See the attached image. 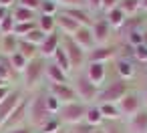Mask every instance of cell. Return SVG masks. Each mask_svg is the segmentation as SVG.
Masks as SVG:
<instances>
[{
  "mask_svg": "<svg viewBox=\"0 0 147 133\" xmlns=\"http://www.w3.org/2000/svg\"><path fill=\"white\" fill-rule=\"evenodd\" d=\"M10 12H12V16H14V20H16V22H34V20L38 18V12L28 10V8L18 6V4H16Z\"/></svg>",
  "mask_w": 147,
  "mask_h": 133,
  "instance_id": "cell-23",
  "label": "cell"
},
{
  "mask_svg": "<svg viewBox=\"0 0 147 133\" xmlns=\"http://www.w3.org/2000/svg\"><path fill=\"white\" fill-rule=\"evenodd\" d=\"M47 89L45 87H40V89H36L34 93H30L28 95V113H26V123L32 127V129H40L51 117H53V113L47 109Z\"/></svg>",
  "mask_w": 147,
  "mask_h": 133,
  "instance_id": "cell-1",
  "label": "cell"
},
{
  "mask_svg": "<svg viewBox=\"0 0 147 133\" xmlns=\"http://www.w3.org/2000/svg\"><path fill=\"white\" fill-rule=\"evenodd\" d=\"M117 4H119V0H101V14L111 10V8H115Z\"/></svg>",
  "mask_w": 147,
  "mask_h": 133,
  "instance_id": "cell-44",
  "label": "cell"
},
{
  "mask_svg": "<svg viewBox=\"0 0 147 133\" xmlns=\"http://www.w3.org/2000/svg\"><path fill=\"white\" fill-rule=\"evenodd\" d=\"M4 85H6V83H4V81H2V79H0V87H4Z\"/></svg>",
  "mask_w": 147,
  "mask_h": 133,
  "instance_id": "cell-50",
  "label": "cell"
},
{
  "mask_svg": "<svg viewBox=\"0 0 147 133\" xmlns=\"http://www.w3.org/2000/svg\"><path fill=\"white\" fill-rule=\"evenodd\" d=\"M131 91V83L119 79V77H111L107 79L101 87H99V95H97V103H119L127 93Z\"/></svg>",
  "mask_w": 147,
  "mask_h": 133,
  "instance_id": "cell-3",
  "label": "cell"
},
{
  "mask_svg": "<svg viewBox=\"0 0 147 133\" xmlns=\"http://www.w3.org/2000/svg\"><path fill=\"white\" fill-rule=\"evenodd\" d=\"M69 77L61 67H57L53 61H47V69H45V85H59V83H69Z\"/></svg>",
  "mask_w": 147,
  "mask_h": 133,
  "instance_id": "cell-18",
  "label": "cell"
},
{
  "mask_svg": "<svg viewBox=\"0 0 147 133\" xmlns=\"http://www.w3.org/2000/svg\"><path fill=\"white\" fill-rule=\"evenodd\" d=\"M63 49H65V53H67V57H69V63H71V71L75 73V71H81L85 65H87V53L71 38V36H63Z\"/></svg>",
  "mask_w": 147,
  "mask_h": 133,
  "instance_id": "cell-7",
  "label": "cell"
},
{
  "mask_svg": "<svg viewBox=\"0 0 147 133\" xmlns=\"http://www.w3.org/2000/svg\"><path fill=\"white\" fill-rule=\"evenodd\" d=\"M45 36H47V34H45V32L36 26V28H32V30H30V32L22 38V41H28V43H32V45H36V47H40V43L45 41Z\"/></svg>",
  "mask_w": 147,
  "mask_h": 133,
  "instance_id": "cell-37",
  "label": "cell"
},
{
  "mask_svg": "<svg viewBox=\"0 0 147 133\" xmlns=\"http://www.w3.org/2000/svg\"><path fill=\"white\" fill-rule=\"evenodd\" d=\"M97 133H101V127H99V131H97Z\"/></svg>",
  "mask_w": 147,
  "mask_h": 133,
  "instance_id": "cell-52",
  "label": "cell"
},
{
  "mask_svg": "<svg viewBox=\"0 0 147 133\" xmlns=\"http://www.w3.org/2000/svg\"><path fill=\"white\" fill-rule=\"evenodd\" d=\"M45 69H47V59L36 57V59L28 61V65L20 73V89L26 95H30L36 89L45 87Z\"/></svg>",
  "mask_w": 147,
  "mask_h": 133,
  "instance_id": "cell-2",
  "label": "cell"
},
{
  "mask_svg": "<svg viewBox=\"0 0 147 133\" xmlns=\"http://www.w3.org/2000/svg\"><path fill=\"white\" fill-rule=\"evenodd\" d=\"M12 87H14V85H4V87H0V103L6 99V95L12 91Z\"/></svg>",
  "mask_w": 147,
  "mask_h": 133,
  "instance_id": "cell-45",
  "label": "cell"
},
{
  "mask_svg": "<svg viewBox=\"0 0 147 133\" xmlns=\"http://www.w3.org/2000/svg\"><path fill=\"white\" fill-rule=\"evenodd\" d=\"M0 36H2V34H0Z\"/></svg>",
  "mask_w": 147,
  "mask_h": 133,
  "instance_id": "cell-53",
  "label": "cell"
},
{
  "mask_svg": "<svg viewBox=\"0 0 147 133\" xmlns=\"http://www.w3.org/2000/svg\"><path fill=\"white\" fill-rule=\"evenodd\" d=\"M91 32H93V38H95V45L101 47V45H111L113 43V34L115 30L109 26V22L103 18V14H97L93 24H91Z\"/></svg>",
  "mask_w": 147,
  "mask_h": 133,
  "instance_id": "cell-9",
  "label": "cell"
},
{
  "mask_svg": "<svg viewBox=\"0 0 147 133\" xmlns=\"http://www.w3.org/2000/svg\"><path fill=\"white\" fill-rule=\"evenodd\" d=\"M51 61L57 65V67H61L67 75H71L73 71H71V63H69V57H67V53H65V49H63V45L55 51V55L51 57Z\"/></svg>",
  "mask_w": 147,
  "mask_h": 133,
  "instance_id": "cell-26",
  "label": "cell"
},
{
  "mask_svg": "<svg viewBox=\"0 0 147 133\" xmlns=\"http://www.w3.org/2000/svg\"><path fill=\"white\" fill-rule=\"evenodd\" d=\"M103 18L109 22V26L117 32V30H121L123 26H125V22H127V16L123 14V10L119 8V6H115V8H111V10H107V12H103Z\"/></svg>",
  "mask_w": 147,
  "mask_h": 133,
  "instance_id": "cell-20",
  "label": "cell"
},
{
  "mask_svg": "<svg viewBox=\"0 0 147 133\" xmlns=\"http://www.w3.org/2000/svg\"><path fill=\"white\" fill-rule=\"evenodd\" d=\"M145 28H147V18H145Z\"/></svg>",
  "mask_w": 147,
  "mask_h": 133,
  "instance_id": "cell-51",
  "label": "cell"
},
{
  "mask_svg": "<svg viewBox=\"0 0 147 133\" xmlns=\"http://www.w3.org/2000/svg\"><path fill=\"white\" fill-rule=\"evenodd\" d=\"M101 133H127L123 121H107L101 125Z\"/></svg>",
  "mask_w": 147,
  "mask_h": 133,
  "instance_id": "cell-35",
  "label": "cell"
},
{
  "mask_svg": "<svg viewBox=\"0 0 147 133\" xmlns=\"http://www.w3.org/2000/svg\"><path fill=\"white\" fill-rule=\"evenodd\" d=\"M26 113H28V95L18 103V107L12 111V115L6 119V123L2 125V129H0V133L2 131H8V129H14L18 125H24L26 123Z\"/></svg>",
  "mask_w": 147,
  "mask_h": 133,
  "instance_id": "cell-12",
  "label": "cell"
},
{
  "mask_svg": "<svg viewBox=\"0 0 147 133\" xmlns=\"http://www.w3.org/2000/svg\"><path fill=\"white\" fill-rule=\"evenodd\" d=\"M117 109H119V113H121V119L127 121L129 117H133L135 113H139L141 109H145V107H143V95H141L139 91L131 89V91L117 103Z\"/></svg>",
  "mask_w": 147,
  "mask_h": 133,
  "instance_id": "cell-6",
  "label": "cell"
},
{
  "mask_svg": "<svg viewBox=\"0 0 147 133\" xmlns=\"http://www.w3.org/2000/svg\"><path fill=\"white\" fill-rule=\"evenodd\" d=\"M69 83H71V87L75 89V95H77V99H79V101H83V103H87V105L97 103L99 87H97V85H93V83L87 79V75H85V71H83V69H81V71L71 73Z\"/></svg>",
  "mask_w": 147,
  "mask_h": 133,
  "instance_id": "cell-4",
  "label": "cell"
},
{
  "mask_svg": "<svg viewBox=\"0 0 147 133\" xmlns=\"http://www.w3.org/2000/svg\"><path fill=\"white\" fill-rule=\"evenodd\" d=\"M61 133H63V131H61Z\"/></svg>",
  "mask_w": 147,
  "mask_h": 133,
  "instance_id": "cell-55",
  "label": "cell"
},
{
  "mask_svg": "<svg viewBox=\"0 0 147 133\" xmlns=\"http://www.w3.org/2000/svg\"><path fill=\"white\" fill-rule=\"evenodd\" d=\"M55 20H57V30L63 34V36H73L77 30H79V22H75L65 10H61L57 16H55Z\"/></svg>",
  "mask_w": 147,
  "mask_h": 133,
  "instance_id": "cell-17",
  "label": "cell"
},
{
  "mask_svg": "<svg viewBox=\"0 0 147 133\" xmlns=\"http://www.w3.org/2000/svg\"><path fill=\"white\" fill-rule=\"evenodd\" d=\"M85 8L95 16L101 14V0H85Z\"/></svg>",
  "mask_w": 147,
  "mask_h": 133,
  "instance_id": "cell-41",
  "label": "cell"
},
{
  "mask_svg": "<svg viewBox=\"0 0 147 133\" xmlns=\"http://www.w3.org/2000/svg\"><path fill=\"white\" fill-rule=\"evenodd\" d=\"M63 131V123L59 121V117L57 115H53L40 129H38V133H61Z\"/></svg>",
  "mask_w": 147,
  "mask_h": 133,
  "instance_id": "cell-33",
  "label": "cell"
},
{
  "mask_svg": "<svg viewBox=\"0 0 147 133\" xmlns=\"http://www.w3.org/2000/svg\"><path fill=\"white\" fill-rule=\"evenodd\" d=\"M139 4H141V12L147 14V0H139Z\"/></svg>",
  "mask_w": 147,
  "mask_h": 133,
  "instance_id": "cell-47",
  "label": "cell"
},
{
  "mask_svg": "<svg viewBox=\"0 0 147 133\" xmlns=\"http://www.w3.org/2000/svg\"><path fill=\"white\" fill-rule=\"evenodd\" d=\"M61 43H63V34H61L59 30H55V32L47 34V36H45V41H42V43H40V47H38V57H42V59L51 61V57H53V55H55V51L61 47Z\"/></svg>",
  "mask_w": 147,
  "mask_h": 133,
  "instance_id": "cell-13",
  "label": "cell"
},
{
  "mask_svg": "<svg viewBox=\"0 0 147 133\" xmlns=\"http://www.w3.org/2000/svg\"><path fill=\"white\" fill-rule=\"evenodd\" d=\"M117 6L123 10V14H125L127 18H133V16H137V14L141 12L139 0H119V4H117Z\"/></svg>",
  "mask_w": 147,
  "mask_h": 133,
  "instance_id": "cell-27",
  "label": "cell"
},
{
  "mask_svg": "<svg viewBox=\"0 0 147 133\" xmlns=\"http://www.w3.org/2000/svg\"><path fill=\"white\" fill-rule=\"evenodd\" d=\"M123 123L127 133H147V109H141L139 113H135Z\"/></svg>",
  "mask_w": 147,
  "mask_h": 133,
  "instance_id": "cell-16",
  "label": "cell"
},
{
  "mask_svg": "<svg viewBox=\"0 0 147 133\" xmlns=\"http://www.w3.org/2000/svg\"><path fill=\"white\" fill-rule=\"evenodd\" d=\"M85 53L93 51L97 45H95V38H93V32H91V26H79V30L71 36Z\"/></svg>",
  "mask_w": 147,
  "mask_h": 133,
  "instance_id": "cell-19",
  "label": "cell"
},
{
  "mask_svg": "<svg viewBox=\"0 0 147 133\" xmlns=\"http://www.w3.org/2000/svg\"><path fill=\"white\" fill-rule=\"evenodd\" d=\"M36 133H38V131H36Z\"/></svg>",
  "mask_w": 147,
  "mask_h": 133,
  "instance_id": "cell-54",
  "label": "cell"
},
{
  "mask_svg": "<svg viewBox=\"0 0 147 133\" xmlns=\"http://www.w3.org/2000/svg\"><path fill=\"white\" fill-rule=\"evenodd\" d=\"M97 105H99V103H97ZM99 109H101V115H103V121H105V123H107V121H123V119H121V113H119V109H117V103H101Z\"/></svg>",
  "mask_w": 147,
  "mask_h": 133,
  "instance_id": "cell-24",
  "label": "cell"
},
{
  "mask_svg": "<svg viewBox=\"0 0 147 133\" xmlns=\"http://www.w3.org/2000/svg\"><path fill=\"white\" fill-rule=\"evenodd\" d=\"M26 97V93L20 89V85H14L12 91L6 95V99L0 103V129H2V125L6 123V119L12 115V111L18 107V103Z\"/></svg>",
  "mask_w": 147,
  "mask_h": 133,
  "instance_id": "cell-8",
  "label": "cell"
},
{
  "mask_svg": "<svg viewBox=\"0 0 147 133\" xmlns=\"http://www.w3.org/2000/svg\"><path fill=\"white\" fill-rule=\"evenodd\" d=\"M32 28H36V20H34V22H16V26H14V36L24 38Z\"/></svg>",
  "mask_w": 147,
  "mask_h": 133,
  "instance_id": "cell-36",
  "label": "cell"
},
{
  "mask_svg": "<svg viewBox=\"0 0 147 133\" xmlns=\"http://www.w3.org/2000/svg\"><path fill=\"white\" fill-rule=\"evenodd\" d=\"M133 61L135 63H147V45H139L133 49Z\"/></svg>",
  "mask_w": 147,
  "mask_h": 133,
  "instance_id": "cell-38",
  "label": "cell"
},
{
  "mask_svg": "<svg viewBox=\"0 0 147 133\" xmlns=\"http://www.w3.org/2000/svg\"><path fill=\"white\" fill-rule=\"evenodd\" d=\"M8 12H10V10H6V8H2V6H0V20H2V18H4Z\"/></svg>",
  "mask_w": 147,
  "mask_h": 133,
  "instance_id": "cell-48",
  "label": "cell"
},
{
  "mask_svg": "<svg viewBox=\"0 0 147 133\" xmlns=\"http://www.w3.org/2000/svg\"><path fill=\"white\" fill-rule=\"evenodd\" d=\"M16 2H18V0H0V6L6 8V10H12L16 6Z\"/></svg>",
  "mask_w": 147,
  "mask_h": 133,
  "instance_id": "cell-46",
  "label": "cell"
},
{
  "mask_svg": "<svg viewBox=\"0 0 147 133\" xmlns=\"http://www.w3.org/2000/svg\"><path fill=\"white\" fill-rule=\"evenodd\" d=\"M16 51H18V36H14V34L0 36V55L2 57H10Z\"/></svg>",
  "mask_w": 147,
  "mask_h": 133,
  "instance_id": "cell-22",
  "label": "cell"
},
{
  "mask_svg": "<svg viewBox=\"0 0 147 133\" xmlns=\"http://www.w3.org/2000/svg\"><path fill=\"white\" fill-rule=\"evenodd\" d=\"M61 6V10L65 8H79V6H85V0H53Z\"/></svg>",
  "mask_w": 147,
  "mask_h": 133,
  "instance_id": "cell-39",
  "label": "cell"
},
{
  "mask_svg": "<svg viewBox=\"0 0 147 133\" xmlns=\"http://www.w3.org/2000/svg\"><path fill=\"white\" fill-rule=\"evenodd\" d=\"M99 127H93L89 123H77V125H69V127H63V133H97Z\"/></svg>",
  "mask_w": 147,
  "mask_h": 133,
  "instance_id": "cell-31",
  "label": "cell"
},
{
  "mask_svg": "<svg viewBox=\"0 0 147 133\" xmlns=\"http://www.w3.org/2000/svg\"><path fill=\"white\" fill-rule=\"evenodd\" d=\"M119 55V45L111 43V45H101V47H95L93 51L87 53V63H103L107 65L109 61H115Z\"/></svg>",
  "mask_w": 147,
  "mask_h": 133,
  "instance_id": "cell-10",
  "label": "cell"
},
{
  "mask_svg": "<svg viewBox=\"0 0 147 133\" xmlns=\"http://www.w3.org/2000/svg\"><path fill=\"white\" fill-rule=\"evenodd\" d=\"M65 12H67L75 22H79L81 26H91L93 20H95V14H91L85 6H79V8H65Z\"/></svg>",
  "mask_w": 147,
  "mask_h": 133,
  "instance_id": "cell-21",
  "label": "cell"
},
{
  "mask_svg": "<svg viewBox=\"0 0 147 133\" xmlns=\"http://www.w3.org/2000/svg\"><path fill=\"white\" fill-rule=\"evenodd\" d=\"M137 63L133 59H125V57H117L115 59V77L123 79V81H131L135 79V73H137Z\"/></svg>",
  "mask_w": 147,
  "mask_h": 133,
  "instance_id": "cell-15",
  "label": "cell"
},
{
  "mask_svg": "<svg viewBox=\"0 0 147 133\" xmlns=\"http://www.w3.org/2000/svg\"><path fill=\"white\" fill-rule=\"evenodd\" d=\"M16 4H18V6H24V8H28V10H34V12H38L40 0H18Z\"/></svg>",
  "mask_w": 147,
  "mask_h": 133,
  "instance_id": "cell-42",
  "label": "cell"
},
{
  "mask_svg": "<svg viewBox=\"0 0 147 133\" xmlns=\"http://www.w3.org/2000/svg\"><path fill=\"white\" fill-rule=\"evenodd\" d=\"M141 95H143V107H145V109H147V89H145V91H143V93H141Z\"/></svg>",
  "mask_w": 147,
  "mask_h": 133,
  "instance_id": "cell-49",
  "label": "cell"
},
{
  "mask_svg": "<svg viewBox=\"0 0 147 133\" xmlns=\"http://www.w3.org/2000/svg\"><path fill=\"white\" fill-rule=\"evenodd\" d=\"M6 59H8V63L12 65V69H14V71L18 73V77H20V73L24 71V67L28 65V61H26L18 51H16V53H12V55H10V57H6Z\"/></svg>",
  "mask_w": 147,
  "mask_h": 133,
  "instance_id": "cell-32",
  "label": "cell"
},
{
  "mask_svg": "<svg viewBox=\"0 0 147 133\" xmlns=\"http://www.w3.org/2000/svg\"><path fill=\"white\" fill-rule=\"evenodd\" d=\"M18 53H20L26 61H32V59H36V57H38V47H36V45H32V43H28V41L18 38Z\"/></svg>",
  "mask_w": 147,
  "mask_h": 133,
  "instance_id": "cell-28",
  "label": "cell"
},
{
  "mask_svg": "<svg viewBox=\"0 0 147 133\" xmlns=\"http://www.w3.org/2000/svg\"><path fill=\"white\" fill-rule=\"evenodd\" d=\"M2 133H36V129H32L28 123H24V125H18V127H14V129L2 131Z\"/></svg>",
  "mask_w": 147,
  "mask_h": 133,
  "instance_id": "cell-43",
  "label": "cell"
},
{
  "mask_svg": "<svg viewBox=\"0 0 147 133\" xmlns=\"http://www.w3.org/2000/svg\"><path fill=\"white\" fill-rule=\"evenodd\" d=\"M61 12V6L53 0H40V6H38V14L42 16H57Z\"/></svg>",
  "mask_w": 147,
  "mask_h": 133,
  "instance_id": "cell-30",
  "label": "cell"
},
{
  "mask_svg": "<svg viewBox=\"0 0 147 133\" xmlns=\"http://www.w3.org/2000/svg\"><path fill=\"white\" fill-rule=\"evenodd\" d=\"M83 71H85L87 79H89L93 85H97V87H101V85L109 79L107 65H103V63H87V65L83 67Z\"/></svg>",
  "mask_w": 147,
  "mask_h": 133,
  "instance_id": "cell-14",
  "label": "cell"
},
{
  "mask_svg": "<svg viewBox=\"0 0 147 133\" xmlns=\"http://www.w3.org/2000/svg\"><path fill=\"white\" fill-rule=\"evenodd\" d=\"M14 26H16V20L12 16V12H8L2 20H0V34H14Z\"/></svg>",
  "mask_w": 147,
  "mask_h": 133,
  "instance_id": "cell-34",
  "label": "cell"
},
{
  "mask_svg": "<svg viewBox=\"0 0 147 133\" xmlns=\"http://www.w3.org/2000/svg\"><path fill=\"white\" fill-rule=\"evenodd\" d=\"M36 26H38L45 34H51V32L57 30V20H55V16H42V14H38Z\"/></svg>",
  "mask_w": 147,
  "mask_h": 133,
  "instance_id": "cell-29",
  "label": "cell"
},
{
  "mask_svg": "<svg viewBox=\"0 0 147 133\" xmlns=\"http://www.w3.org/2000/svg\"><path fill=\"white\" fill-rule=\"evenodd\" d=\"M87 103L83 101H71V103H65L61 105V111L57 113L59 121L63 123V127H69V125H77V123H83L85 121V113H87Z\"/></svg>",
  "mask_w": 147,
  "mask_h": 133,
  "instance_id": "cell-5",
  "label": "cell"
},
{
  "mask_svg": "<svg viewBox=\"0 0 147 133\" xmlns=\"http://www.w3.org/2000/svg\"><path fill=\"white\" fill-rule=\"evenodd\" d=\"M85 123H89V125H93V127H101V125L105 123V121H103V115H101V109H99V105H97V103H93V105H89V107H87Z\"/></svg>",
  "mask_w": 147,
  "mask_h": 133,
  "instance_id": "cell-25",
  "label": "cell"
},
{
  "mask_svg": "<svg viewBox=\"0 0 147 133\" xmlns=\"http://www.w3.org/2000/svg\"><path fill=\"white\" fill-rule=\"evenodd\" d=\"M45 101H47V109H49L53 115H57V113L61 111V103H59L53 95H49V93H47V99H45Z\"/></svg>",
  "mask_w": 147,
  "mask_h": 133,
  "instance_id": "cell-40",
  "label": "cell"
},
{
  "mask_svg": "<svg viewBox=\"0 0 147 133\" xmlns=\"http://www.w3.org/2000/svg\"><path fill=\"white\" fill-rule=\"evenodd\" d=\"M47 93L53 95L61 105L65 103H71V101H79L77 95H75V89L71 87V83H59V85H45Z\"/></svg>",
  "mask_w": 147,
  "mask_h": 133,
  "instance_id": "cell-11",
  "label": "cell"
}]
</instances>
